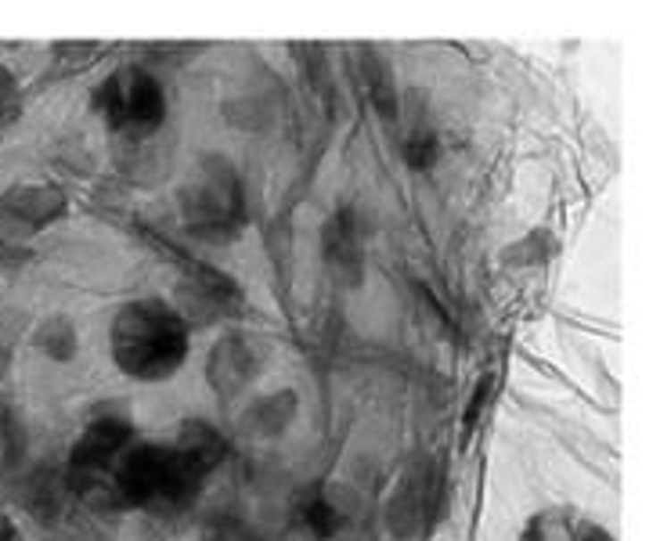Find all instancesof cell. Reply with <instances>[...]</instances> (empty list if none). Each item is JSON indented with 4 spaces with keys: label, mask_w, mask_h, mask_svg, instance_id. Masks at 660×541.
<instances>
[{
    "label": "cell",
    "mask_w": 660,
    "mask_h": 541,
    "mask_svg": "<svg viewBox=\"0 0 660 541\" xmlns=\"http://www.w3.org/2000/svg\"><path fill=\"white\" fill-rule=\"evenodd\" d=\"M113 357L130 379H170L188 357V321L166 300H130L113 321Z\"/></svg>",
    "instance_id": "6da1fadb"
},
{
    "label": "cell",
    "mask_w": 660,
    "mask_h": 541,
    "mask_svg": "<svg viewBox=\"0 0 660 541\" xmlns=\"http://www.w3.org/2000/svg\"><path fill=\"white\" fill-rule=\"evenodd\" d=\"M177 210H180L184 231L192 238L213 242V246L235 242L249 224L246 188L235 162L213 152L199 155L177 188Z\"/></svg>",
    "instance_id": "7a4b0ae2"
},
{
    "label": "cell",
    "mask_w": 660,
    "mask_h": 541,
    "mask_svg": "<svg viewBox=\"0 0 660 541\" xmlns=\"http://www.w3.org/2000/svg\"><path fill=\"white\" fill-rule=\"evenodd\" d=\"M94 105H98L109 130L130 141L152 137L166 120L163 83L145 65H120L116 72H109L94 90Z\"/></svg>",
    "instance_id": "3957f363"
},
{
    "label": "cell",
    "mask_w": 660,
    "mask_h": 541,
    "mask_svg": "<svg viewBox=\"0 0 660 541\" xmlns=\"http://www.w3.org/2000/svg\"><path fill=\"white\" fill-rule=\"evenodd\" d=\"M322 260L329 279L343 289H357L364 282V235L354 206H339L322 228Z\"/></svg>",
    "instance_id": "277c9868"
},
{
    "label": "cell",
    "mask_w": 660,
    "mask_h": 541,
    "mask_svg": "<svg viewBox=\"0 0 660 541\" xmlns=\"http://www.w3.org/2000/svg\"><path fill=\"white\" fill-rule=\"evenodd\" d=\"M177 260H180L177 263L180 267V296L188 300V314L228 318V314L242 311V293L224 270H213V267H206L203 260H192V256H177ZM188 314H184V321H188Z\"/></svg>",
    "instance_id": "5b68a950"
},
{
    "label": "cell",
    "mask_w": 660,
    "mask_h": 541,
    "mask_svg": "<svg viewBox=\"0 0 660 541\" xmlns=\"http://www.w3.org/2000/svg\"><path fill=\"white\" fill-rule=\"evenodd\" d=\"M260 365H263V354H260V346H256L253 336H246V332H224L213 343V350H210L206 379H210V387H213L217 397L231 401L246 387H253V379L260 376Z\"/></svg>",
    "instance_id": "8992f818"
},
{
    "label": "cell",
    "mask_w": 660,
    "mask_h": 541,
    "mask_svg": "<svg viewBox=\"0 0 660 541\" xmlns=\"http://www.w3.org/2000/svg\"><path fill=\"white\" fill-rule=\"evenodd\" d=\"M520 541H614V534L574 509H545L527 520Z\"/></svg>",
    "instance_id": "52a82bcc"
},
{
    "label": "cell",
    "mask_w": 660,
    "mask_h": 541,
    "mask_svg": "<svg viewBox=\"0 0 660 541\" xmlns=\"http://www.w3.org/2000/svg\"><path fill=\"white\" fill-rule=\"evenodd\" d=\"M361 72H364V87H368V98L372 105L380 109V116L387 123H397L401 120V105H397V90H394V72L390 65L375 54L372 47H361Z\"/></svg>",
    "instance_id": "ba28073f"
},
{
    "label": "cell",
    "mask_w": 660,
    "mask_h": 541,
    "mask_svg": "<svg viewBox=\"0 0 660 541\" xmlns=\"http://www.w3.org/2000/svg\"><path fill=\"white\" fill-rule=\"evenodd\" d=\"M297 415V394L293 390H278V394H267L260 401L249 404V412L242 415V426L260 433V437H274L281 433Z\"/></svg>",
    "instance_id": "9c48e42d"
},
{
    "label": "cell",
    "mask_w": 660,
    "mask_h": 541,
    "mask_svg": "<svg viewBox=\"0 0 660 541\" xmlns=\"http://www.w3.org/2000/svg\"><path fill=\"white\" fill-rule=\"evenodd\" d=\"M405 159L412 170H430L437 159H440V137L433 130V123L426 116H415L408 123V134H405V145H401Z\"/></svg>",
    "instance_id": "30bf717a"
},
{
    "label": "cell",
    "mask_w": 660,
    "mask_h": 541,
    "mask_svg": "<svg viewBox=\"0 0 660 541\" xmlns=\"http://www.w3.org/2000/svg\"><path fill=\"white\" fill-rule=\"evenodd\" d=\"M40 346L47 354H54V357H72L76 354V332H72V325L62 321V318L47 321L44 332H40Z\"/></svg>",
    "instance_id": "8fae6325"
},
{
    "label": "cell",
    "mask_w": 660,
    "mask_h": 541,
    "mask_svg": "<svg viewBox=\"0 0 660 541\" xmlns=\"http://www.w3.org/2000/svg\"><path fill=\"white\" fill-rule=\"evenodd\" d=\"M304 520H307V527H311V530H318V534H332V530H336V509H332V502H329V498H322V495L307 498V505H304Z\"/></svg>",
    "instance_id": "7c38bea8"
},
{
    "label": "cell",
    "mask_w": 660,
    "mask_h": 541,
    "mask_svg": "<svg viewBox=\"0 0 660 541\" xmlns=\"http://www.w3.org/2000/svg\"><path fill=\"white\" fill-rule=\"evenodd\" d=\"M210 541H249V534L242 527H231V523H221L210 530Z\"/></svg>",
    "instance_id": "4fadbf2b"
}]
</instances>
